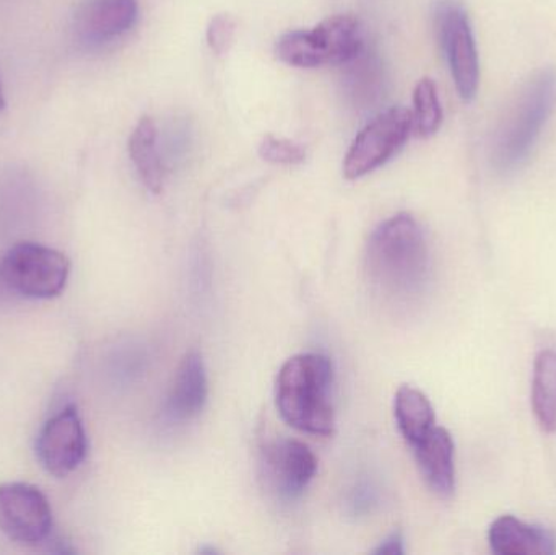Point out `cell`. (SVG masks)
Instances as JSON below:
<instances>
[{
  "instance_id": "3957f363",
  "label": "cell",
  "mask_w": 556,
  "mask_h": 555,
  "mask_svg": "<svg viewBox=\"0 0 556 555\" xmlns=\"http://www.w3.org/2000/svg\"><path fill=\"white\" fill-rule=\"evenodd\" d=\"M556 106V71L535 72L516 94L493 137L492 162L500 173L521 168L534 152Z\"/></svg>"
},
{
  "instance_id": "e0dca14e",
  "label": "cell",
  "mask_w": 556,
  "mask_h": 555,
  "mask_svg": "<svg viewBox=\"0 0 556 555\" xmlns=\"http://www.w3.org/2000/svg\"><path fill=\"white\" fill-rule=\"evenodd\" d=\"M532 409L545 432H556V352L538 355L532 378Z\"/></svg>"
},
{
  "instance_id": "8992f818",
  "label": "cell",
  "mask_w": 556,
  "mask_h": 555,
  "mask_svg": "<svg viewBox=\"0 0 556 555\" xmlns=\"http://www.w3.org/2000/svg\"><path fill=\"white\" fill-rule=\"evenodd\" d=\"M434 33L464 101L476 100L480 88V59L472 23L459 0H440L434 7Z\"/></svg>"
},
{
  "instance_id": "2e32d148",
  "label": "cell",
  "mask_w": 556,
  "mask_h": 555,
  "mask_svg": "<svg viewBox=\"0 0 556 555\" xmlns=\"http://www.w3.org/2000/svg\"><path fill=\"white\" fill-rule=\"evenodd\" d=\"M394 416L399 432L410 446L420 442L437 426L430 400L420 390L407 384L395 393Z\"/></svg>"
},
{
  "instance_id": "52a82bcc",
  "label": "cell",
  "mask_w": 556,
  "mask_h": 555,
  "mask_svg": "<svg viewBox=\"0 0 556 555\" xmlns=\"http://www.w3.org/2000/svg\"><path fill=\"white\" fill-rule=\"evenodd\" d=\"M412 134V111L407 108L378 114L353 139L343 159V176L355 181L381 168L404 149Z\"/></svg>"
},
{
  "instance_id": "7c38bea8",
  "label": "cell",
  "mask_w": 556,
  "mask_h": 555,
  "mask_svg": "<svg viewBox=\"0 0 556 555\" xmlns=\"http://www.w3.org/2000/svg\"><path fill=\"white\" fill-rule=\"evenodd\" d=\"M208 398L207 370L198 351L185 355L165 401V414L172 422L194 419Z\"/></svg>"
},
{
  "instance_id": "4fadbf2b",
  "label": "cell",
  "mask_w": 556,
  "mask_h": 555,
  "mask_svg": "<svg viewBox=\"0 0 556 555\" xmlns=\"http://www.w3.org/2000/svg\"><path fill=\"white\" fill-rule=\"evenodd\" d=\"M415 462L428 488L447 499L456 489V465H454V442L443 427L434 426L420 442L410 446Z\"/></svg>"
},
{
  "instance_id": "ac0fdd59",
  "label": "cell",
  "mask_w": 556,
  "mask_h": 555,
  "mask_svg": "<svg viewBox=\"0 0 556 555\" xmlns=\"http://www.w3.org/2000/svg\"><path fill=\"white\" fill-rule=\"evenodd\" d=\"M443 124V106L437 84L431 78H421L414 90L412 133L420 139H430Z\"/></svg>"
},
{
  "instance_id": "ba28073f",
  "label": "cell",
  "mask_w": 556,
  "mask_h": 555,
  "mask_svg": "<svg viewBox=\"0 0 556 555\" xmlns=\"http://www.w3.org/2000/svg\"><path fill=\"white\" fill-rule=\"evenodd\" d=\"M0 531L12 543L38 547L52 531V508L41 489L26 482L0 484Z\"/></svg>"
},
{
  "instance_id": "5bb4252c",
  "label": "cell",
  "mask_w": 556,
  "mask_h": 555,
  "mask_svg": "<svg viewBox=\"0 0 556 555\" xmlns=\"http://www.w3.org/2000/svg\"><path fill=\"white\" fill-rule=\"evenodd\" d=\"M490 547L500 555H551L556 553V540L551 531L525 524L513 515L493 521L489 531Z\"/></svg>"
},
{
  "instance_id": "9c48e42d",
  "label": "cell",
  "mask_w": 556,
  "mask_h": 555,
  "mask_svg": "<svg viewBox=\"0 0 556 555\" xmlns=\"http://www.w3.org/2000/svg\"><path fill=\"white\" fill-rule=\"evenodd\" d=\"M88 452L84 420L75 404L48 419L35 443L36 458L46 472L54 478H67L80 468Z\"/></svg>"
},
{
  "instance_id": "7a4b0ae2",
  "label": "cell",
  "mask_w": 556,
  "mask_h": 555,
  "mask_svg": "<svg viewBox=\"0 0 556 555\" xmlns=\"http://www.w3.org/2000/svg\"><path fill=\"white\" fill-rule=\"evenodd\" d=\"M333 367L323 354H300L281 365L276 403L281 419L309 436L329 437L336 429Z\"/></svg>"
},
{
  "instance_id": "277c9868",
  "label": "cell",
  "mask_w": 556,
  "mask_h": 555,
  "mask_svg": "<svg viewBox=\"0 0 556 555\" xmlns=\"http://www.w3.org/2000/svg\"><path fill=\"white\" fill-rule=\"evenodd\" d=\"M363 51L359 22L352 15H333L313 29L285 33L276 42V54L291 67L316 68L356 61Z\"/></svg>"
},
{
  "instance_id": "7402d4cb",
  "label": "cell",
  "mask_w": 556,
  "mask_h": 555,
  "mask_svg": "<svg viewBox=\"0 0 556 555\" xmlns=\"http://www.w3.org/2000/svg\"><path fill=\"white\" fill-rule=\"evenodd\" d=\"M5 110V98H3L2 84H0V111Z\"/></svg>"
},
{
  "instance_id": "ffe728a7",
  "label": "cell",
  "mask_w": 556,
  "mask_h": 555,
  "mask_svg": "<svg viewBox=\"0 0 556 555\" xmlns=\"http://www.w3.org/2000/svg\"><path fill=\"white\" fill-rule=\"evenodd\" d=\"M237 35V23L227 13L215 15L207 26V45L217 55H225L230 51Z\"/></svg>"
},
{
  "instance_id": "6da1fadb",
  "label": "cell",
  "mask_w": 556,
  "mask_h": 555,
  "mask_svg": "<svg viewBox=\"0 0 556 555\" xmlns=\"http://www.w3.org/2000/svg\"><path fill=\"white\" fill-rule=\"evenodd\" d=\"M366 270L372 286L391 299L405 302L425 292L431 274L430 248L414 215H394L372 231Z\"/></svg>"
},
{
  "instance_id": "d6986e66",
  "label": "cell",
  "mask_w": 556,
  "mask_h": 555,
  "mask_svg": "<svg viewBox=\"0 0 556 555\" xmlns=\"http://www.w3.org/2000/svg\"><path fill=\"white\" fill-rule=\"evenodd\" d=\"M261 159L274 165H300L306 160V150L301 143L293 142L283 137L267 134L260 143Z\"/></svg>"
},
{
  "instance_id": "5b68a950",
  "label": "cell",
  "mask_w": 556,
  "mask_h": 555,
  "mask_svg": "<svg viewBox=\"0 0 556 555\" xmlns=\"http://www.w3.org/2000/svg\"><path fill=\"white\" fill-rule=\"evenodd\" d=\"M71 267L61 251L23 241L0 257V286L26 300L55 299L67 287Z\"/></svg>"
},
{
  "instance_id": "8fae6325",
  "label": "cell",
  "mask_w": 556,
  "mask_h": 555,
  "mask_svg": "<svg viewBox=\"0 0 556 555\" xmlns=\"http://www.w3.org/2000/svg\"><path fill=\"white\" fill-rule=\"evenodd\" d=\"M137 18V0H85L75 13V33L80 41L100 46L129 33Z\"/></svg>"
},
{
  "instance_id": "30bf717a",
  "label": "cell",
  "mask_w": 556,
  "mask_h": 555,
  "mask_svg": "<svg viewBox=\"0 0 556 555\" xmlns=\"http://www.w3.org/2000/svg\"><path fill=\"white\" fill-rule=\"evenodd\" d=\"M261 469L267 488L281 501H296L317 472V458L309 446L293 439L266 443Z\"/></svg>"
},
{
  "instance_id": "44dd1931",
  "label": "cell",
  "mask_w": 556,
  "mask_h": 555,
  "mask_svg": "<svg viewBox=\"0 0 556 555\" xmlns=\"http://www.w3.org/2000/svg\"><path fill=\"white\" fill-rule=\"evenodd\" d=\"M404 553V538H402L401 533H392L391 537L386 538L375 550V554L378 555H401Z\"/></svg>"
},
{
  "instance_id": "9a60e30c",
  "label": "cell",
  "mask_w": 556,
  "mask_h": 555,
  "mask_svg": "<svg viewBox=\"0 0 556 555\" xmlns=\"http://www.w3.org/2000/svg\"><path fill=\"white\" fill-rule=\"evenodd\" d=\"M127 149L140 181L150 192L160 194L165 186V166L159 152V129L152 117H140L130 134Z\"/></svg>"
}]
</instances>
